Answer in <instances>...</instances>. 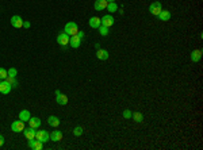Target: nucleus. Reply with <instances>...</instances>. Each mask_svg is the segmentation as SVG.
Returning <instances> with one entry per match:
<instances>
[{"mask_svg":"<svg viewBox=\"0 0 203 150\" xmlns=\"http://www.w3.org/2000/svg\"><path fill=\"white\" fill-rule=\"evenodd\" d=\"M83 132H84V130L81 126H76V127L73 129V135L75 137H80V135H83Z\"/></svg>","mask_w":203,"mask_h":150,"instance_id":"nucleus-24","label":"nucleus"},{"mask_svg":"<svg viewBox=\"0 0 203 150\" xmlns=\"http://www.w3.org/2000/svg\"><path fill=\"white\" fill-rule=\"evenodd\" d=\"M161 11H162V7H161V3L160 2H153L152 4L149 5V12L152 14V15L158 16V14H160Z\"/></svg>","mask_w":203,"mask_h":150,"instance_id":"nucleus-3","label":"nucleus"},{"mask_svg":"<svg viewBox=\"0 0 203 150\" xmlns=\"http://www.w3.org/2000/svg\"><path fill=\"white\" fill-rule=\"evenodd\" d=\"M8 77V73H7V69L4 68H0V80H5Z\"/></svg>","mask_w":203,"mask_h":150,"instance_id":"nucleus-26","label":"nucleus"},{"mask_svg":"<svg viewBox=\"0 0 203 150\" xmlns=\"http://www.w3.org/2000/svg\"><path fill=\"white\" fill-rule=\"evenodd\" d=\"M7 73H8V76L10 77H16V74H18V70H16L15 68H10L7 70Z\"/></svg>","mask_w":203,"mask_h":150,"instance_id":"nucleus-27","label":"nucleus"},{"mask_svg":"<svg viewBox=\"0 0 203 150\" xmlns=\"http://www.w3.org/2000/svg\"><path fill=\"white\" fill-rule=\"evenodd\" d=\"M100 22H102V26L111 27L114 24V18H112V15H104L103 18H100Z\"/></svg>","mask_w":203,"mask_h":150,"instance_id":"nucleus-10","label":"nucleus"},{"mask_svg":"<svg viewBox=\"0 0 203 150\" xmlns=\"http://www.w3.org/2000/svg\"><path fill=\"white\" fill-rule=\"evenodd\" d=\"M11 130H12L14 132H22L23 130H25V122H22L20 119L12 122V125H11Z\"/></svg>","mask_w":203,"mask_h":150,"instance_id":"nucleus-6","label":"nucleus"},{"mask_svg":"<svg viewBox=\"0 0 203 150\" xmlns=\"http://www.w3.org/2000/svg\"><path fill=\"white\" fill-rule=\"evenodd\" d=\"M3 145H4V137H3V135H0V148H2Z\"/></svg>","mask_w":203,"mask_h":150,"instance_id":"nucleus-31","label":"nucleus"},{"mask_svg":"<svg viewBox=\"0 0 203 150\" xmlns=\"http://www.w3.org/2000/svg\"><path fill=\"white\" fill-rule=\"evenodd\" d=\"M107 4H108L107 0H96L95 4H94V7H95V10H96V11H102V10H106Z\"/></svg>","mask_w":203,"mask_h":150,"instance_id":"nucleus-15","label":"nucleus"},{"mask_svg":"<svg viewBox=\"0 0 203 150\" xmlns=\"http://www.w3.org/2000/svg\"><path fill=\"white\" fill-rule=\"evenodd\" d=\"M61 139H62V132H61L60 130H53V131L50 132V141H53V142H60Z\"/></svg>","mask_w":203,"mask_h":150,"instance_id":"nucleus-13","label":"nucleus"},{"mask_svg":"<svg viewBox=\"0 0 203 150\" xmlns=\"http://www.w3.org/2000/svg\"><path fill=\"white\" fill-rule=\"evenodd\" d=\"M28 148L30 149H33V150H42L43 148V143L41 142V141L38 139H28Z\"/></svg>","mask_w":203,"mask_h":150,"instance_id":"nucleus-7","label":"nucleus"},{"mask_svg":"<svg viewBox=\"0 0 203 150\" xmlns=\"http://www.w3.org/2000/svg\"><path fill=\"white\" fill-rule=\"evenodd\" d=\"M77 31H79V27H77V24L75 22H68L65 24V31H64V33H66L69 37H71V35H76Z\"/></svg>","mask_w":203,"mask_h":150,"instance_id":"nucleus-1","label":"nucleus"},{"mask_svg":"<svg viewBox=\"0 0 203 150\" xmlns=\"http://www.w3.org/2000/svg\"><path fill=\"white\" fill-rule=\"evenodd\" d=\"M56 102H57V104H60V106H66L68 104V96L66 95H62L61 92L58 91V89H56Z\"/></svg>","mask_w":203,"mask_h":150,"instance_id":"nucleus-4","label":"nucleus"},{"mask_svg":"<svg viewBox=\"0 0 203 150\" xmlns=\"http://www.w3.org/2000/svg\"><path fill=\"white\" fill-rule=\"evenodd\" d=\"M11 89H12V86H11V84L7 80H2V81H0V93L8 95L11 92Z\"/></svg>","mask_w":203,"mask_h":150,"instance_id":"nucleus-5","label":"nucleus"},{"mask_svg":"<svg viewBox=\"0 0 203 150\" xmlns=\"http://www.w3.org/2000/svg\"><path fill=\"white\" fill-rule=\"evenodd\" d=\"M35 139L41 141L42 143H46L48 141H50V134L45 130H38V131H35Z\"/></svg>","mask_w":203,"mask_h":150,"instance_id":"nucleus-2","label":"nucleus"},{"mask_svg":"<svg viewBox=\"0 0 203 150\" xmlns=\"http://www.w3.org/2000/svg\"><path fill=\"white\" fill-rule=\"evenodd\" d=\"M23 135L26 137V139H34L35 138V130L33 127H28L23 130Z\"/></svg>","mask_w":203,"mask_h":150,"instance_id":"nucleus-17","label":"nucleus"},{"mask_svg":"<svg viewBox=\"0 0 203 150\" xmlns=\"http://www.w3.org/2000/svg\"><path fill=\"white\" fill-rule=\"evenodd\" d=\"M131 115H133V112L130 111V109H125V111H123V118H125V119H130Z\"/></svg>","mask_w":203,"mask_h":150,"instance_id":"nucleus-28","label":"nucleus"},{"mask_svg":"<svg viewBox=\"0 0 203 150\" xmlns=\"http://www.w3.org/2000/svg\"><path fill=\"white\" fill-rule=\"evenodd\" d=\"M76 35L79 37L80 39H83V38H84V35H85V34H84V31H80V30H79V31H77V34H76Z\"/></svg>","mask_w":203,"mask_h":150,"instance_id":"nucleus-29","label":"nucleus"},{"mask_svg":"<svg viewBox=\"0 0 203 150\" xmlns=\"http://www.w3.org/2000/svg\"><path fill=\"white\" fill-rule=\"evenodd\" d=\"M23 27L28 28V27H30V22H27V21H23Z\"/></svg>","mask_w":203,"mask_h":150,"instance_id":"nucleus-30","label":"nucleus"},{"mask_svg":"<svg viewBox=\"0 0 203 150\" xmlns=\"http://www.w3.org/2000/svg\"><path fill=\"white\" fill-rule=\"evenodd\" d=\"M107 2H108V3H111V2H115V0H107Z\"/></svg>","mask_w":203,"mask_h":150,"instance_id":"nucleus-32","label":"nucleus"},{"mask_svg":"<svg viewBox=\"0 0 203 150\" xmlns=\"http://www.w3.org/2000/svg\"><path fill=\"white\" fill-rule=\"evenodd\" d=\"M202 58V50L201 49H195L191 51V61L192 62H199Z\"/></svg>","mask_w":203,"mask_h":150,"instance_id":"nucleus-12","label":"nucleus"},{"mask_svg":"<svg viewBox=\"0 0 203 150\" xmlns=\"http://www.w3.org/2000/svg\"><path fill=\"white\" fill-rule=\"evenodd\" d=\"M131 118H133V119H134L137 123H141L142 120H144V115H142L141 112H133Z\"/></svg>","mask_w":203,"mask_h":150,"instance_id":"nucleus-22","label":"nucleus"},{"mask_svg":"<svg viewBox=\"0 0 203 150\" xmlns=\"http://www.w3.org/2000/svg\"><path fill=\"white\" fill-rule=\"evenodd\" d=\"M107 8H108L110 12H115V11H118V5H117V3H115V2L108 3V4H107Z\"/></svg>","mask_w":203,"mask_h":150,"instance_id":"nucleus-23","label":"nucleus"},{"mask_svg":"<svg viewBox=\"0 0 203 150\" xmlns=\"http://www.w3.org/2000/svg\"><path fill=\"white\" fill-rule=\"evenodd\" d=\"M28 125H30V127H33V129H38L41 126V119L37 118V116L30 118V119H28Z\"/></svg>","mask_w":203,"mask_h":150,"instance_id":"nucleus-21","label":"nucleus"},{"mask_svg":"<svg viewBox=\"0 0 203 150\" xmlns=\"http://www.w3.org/2000/svg\"><path fill=\"white\" fill-rule=\"evenodd\" d=\"M30 118H31V115H30V111H28V109H22V111L19 112V119L22 120V122H28Z\"/></svg>","mask_w":203,"mask_h":150,"instance_id":"nucleus-19","label":"nucleus"},{"mask_svg":"<svg viewBox=\"0 0 203 150\" xmlns=\"http://www.w3.org/2000/svg\"><path fill=\"white\" fill-rule=\"evenodd\" d=\"M48 123H49V126H52V127L56 129V127H58V126H60L61 120L57 116H54V115H50V116L48 118Z\"/></svg>","mask_w":203,"mask_h":150,"instance_id":"nucleus-16","label":"nucleus"},{"mask_svg":"<svg viewBox=\"0 0 203 150\" xmlns=\"http://www.w3.org/2000/svg\"><path fill=\"white\" fill-rule=\"evenodd\" d=\"M0 81H2V80H0Z\"/></svg>","mask_w":203,"mask_h":150,"instance_id":"nucleus-33","label":"nucleus"},{"mask_svg":"<svg viewBox=\"0 0 203 150\" xmlns=\"http://www.w3.org/2000/svg\"><path fill=\"white\" fill-rule=\"evenodd\" d=\"M157 18L160 19L161 22H167V21H169V19H171V12L168 10H162L161 12L158 14Z\"/></svg>","mask_w":203,"mask_h":150,"instance_id":"nucleus-20","label":"nucleus"},{"mask_svg":"<svg viewBox=\"0 0 203 150\" xmlns=\"http://www.w3.org/2000/svg\"><path fill=\"white\" fill-rule=\"evenodd\" d=\"M108 51L104 50V49H98L96 51V57L98 60H100V61H106V60H108Z\"/></svg>","mask_w":203,"mask_h":150,"instance_id":"nucleus-14","label":"nucleus"},{"mask_svg":"<svg viewBox=\"0 0 203 150\" xmlns=\"http://www.w3.org/2000/svg\"><path fill=\"white\" fill-rule=\"evenodd\" d=\"M69 38H71V37L66 33H61V34H58V37H57V42H58L61 46H66V45H69Z\"/></svg>","mask_w":203,"mask_h":150,"instance_id":"nucleus-9","label":"nucleus"},{"mask_svg":"<svg viewBox=\"0 0 203 150\" xmlns=\"http://www.w3.org/2000/svg\"><path fill=\"white\" fill-rule=\"evenodd\" d=\"M81 42H83V39H80L77 35H71V38H69V45H71L73 49L80 47Z\"/></svg>","mask_w":203,"mask_h":150,"instance_id":"nucleus-11","label":"nucleus"},{"mask_svg":"<svg viewBox=\"0 0 203 150\" xmlns=\"http://www.w3.org/2000/svg\"><path fill=\"white\" fill-rule=\"evenodd\" d=\"M88 23H89V27H92V28H99L102 26L100 18H98V16H92Z\"/></svg>","mask_w":203,"mask_h":150,"instance_id":"nucleus-18","label":"nucleus"},{"mask_svg":"<svg viewBox=\"0 0 203 150\" xmlns=\"http://www.w3.org/2000/svg\"><path fill=\"white\" fill-rule=\"evenodd\" d=\"M11 26L15 28H22L23 27V19L19 15H14L11 18Z\"/></svg>","mask_w":203,"mask_h":150,"instance_id":"nucleus-8","label":"nucleus"},{"mask_svg":"<svg viewBox=\"0 0 203 150\" xmlns=\"http://www.w3.org/2000/svg\"><path fill=\"white\" fill-rule=\"evenodd\" d=\"M99 33H100L103 37L108 35V33H110V31H108V27H106V26H100V27H99Z\"/></svg>","mask_w":203,"mask_h":150,"instance_id":"nucleus-25","label":"nucleus"}]
</instances>
